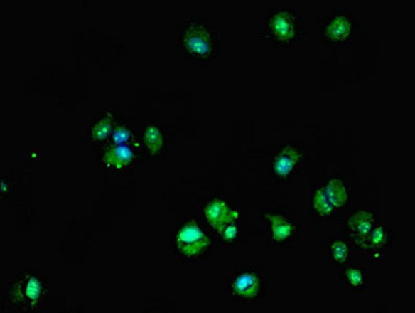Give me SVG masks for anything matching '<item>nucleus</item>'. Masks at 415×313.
I'll use <instances>...</instances> for the list:
<instances>
[{"mask_svg":"<svg viewBox=\"0 0 415 313\" xmlns=\"http://www.w3.org/2000/svg\"><path fill=\"white\" fill-rule=\"evenodd\" d=\"M267 38L276 46L291 47L303 39L306 26L302 16L293 9H274L267 15Z\"/></svg>","mask_w":415,"mask_h":313,"instance_id":"obj_1","label":"nucleus"},{"mask_svg":"<svg viewBox=\"0 0 415 313\" xmlns=\"http://www.w3.org/2000/svg\"><path fill=\"white\" fill-rule=\"evenodd\" d=\"M358 26V19L351 11H336L325 18L320 28V35L328 42L345 41L357 33Z\"/></svg>","mask_w":415,"mask_h":313,"instance_id":"obj_2","label":"nucleus"},{"mask_svg":"<svg viewBox=\"0 0 415 313\" xmlns=\"http://www.w3.org/2000/svg\"><path fill=\"white\" fill-rule=\"evenodd\" d=\"M182 43L188 53L198 58L209 57L215 48L213 33L200 21H192L186 26Z\"/></svg>","mask_w":415,"mask_h":313,"instance_id":"obj_3","label":"nucleus"},{"mask_svg":"<svg viewBox=\"0 0 415 313\" xmlns=\"http://www.w3.org/2000/svg\"><path fill=\"white\" fill-rule=\"evenodd\" d=\"M176 247L184 256L196 258L202 256L210 247V238L198 223H186L176 236Z\"/></svg>","mask_w":415,"mask_h":313,"instance_id":"obj_4","label":"nucleus"},{"mask_svg":"<svg viewBox=\"0 0 415 313\" xmlns=\"http://www.w3.org/2000/svg\"><path fill=\"white\" fill-rule=\"evenodd\" d=\"M303 160L305 154L300 147L294 144H284L274 154L269 169L276 178L286 179L298 171Z\"/></svg>","mask_w":415,"mask_h":313,"instance_id":"obj_5","label":"nucleus"},{"mask_svg":"<svg viewBox=\"0 0 415 313\" xmlns=\"http://www.w3.org/2000/svg\"><path fill=\"white\" fill-rule=\"evenodd\" d=\"M265 290V279L257 270H244L234 277L229 292L234 299H249L261 297Z\"/></svg>","mask_w":415,"mask_h":313,"instance_id":"obj_6","label":"nucleus"},{"mask_svg":"<svg viewBox=\"0 0 415 313\" xmlns=\"http://www.w3.org/2000/svg\"><path fill=\"white\" fill-rule=\"evenodd\" d=\"M376 216L370 210H356L345 221V229L357 248H365L368 237L374 230Z\"/></svg>","mask_w":415,"mask_h":313,"instance_id":"obj_7","label":"nucleus"},{"mask_svg":"<svg viewBox=\"0 0 415 313\" xmlns=\"http://www.w3.org/2000/svg\"><path fill=\"white\" fill-rule=\"evenodd\" d=\"M40 281L33 276L19 279L11 290V297L16 305L23 308H33L41 297Z\"/></svg>","mask_w":415,"mask_h":313,"instance_id":"obj_8","label":"nucleus"},{"mask_svg":"<svg viewBox=\"0 0 415 313\" xmlns=\"http://www.w3.org/2000/svg\"><path fill=\"white\" fill-rule=\"evenodd\" d=\"M266 221L269 223V236L276 243L289 240L298 230V226L292 219L283 214L269 213L266 216Z\"/></svg>","mask_w":415,"mask_h":313,"instance_id":"obj_9","label":"nucleus"},{"mask_svg":"<svg viewBox=\"0 0 415 313\" xmlns=\"http://www.w3.org/2000/svg\"><path fill=\"white\" fill-rule=\"evenodd\" d=\"M239 214L233 211L227 203L222 200L213 201L208 205L206 216L209 223L218 230L225 229V223L227 226L233 223L234 219L238 218Z\"/></svg>","mask_w":415,"mask_h":313,"instance_id":"obj_10","label":"nucleus"},{"mask_svg":"<svg viewBox=\"0 0 415 313\" xmlns=\"http://www.w3.org/2000/svg\"><path fill=\"white\" fill-rule=\"evenodd\" d=\"M325 194L335 209L345 207L350 200V186L343 178L329 176L323 185Z\"/></svg>","mask_w":415,"mask_h":313,"instance_id":"obj_11","label":"nucleus"},{"mask_svg":"<svg viewBox=\"0 0 415 313\" xmlns=\"http://www.w3.org/2000/svg\"><path fill=\"white\" fill-rule=\"evenodd\" d=\"M392 243V232L387 228L378 227L372 230L365 248L367 247L370 258L382 257L384 250H388Z\"/></svg>","mask_w":415,"mask_h":313,"instance_id":"obj_12","label":"nucleus"},{"mask_svg":"<svg viewBox=\"0 0 415 313\" xmlns=\"http://www.w3.org/2000/svg\"><path fill=\"white\" fill-rule=\"evenodd\" d=\"M310 211L318 218H327L335 211L325 194L323 185H316L310 192Z\"/></svg>","mask_w":415,"mask_h":313,"instance_id":"obj_13","label":"nucleus"},{"mask_svg":"<svg viewBox=\"0 0 415 313\" xmlns=\"http://www.w3.org/2000/svg\"><path fill=\"white\" fill-rule=\"evenodd\" d=\"M351 245L343 237H335L327 245V254L330 260L336 266H343L351 258Z\"/></svg>","mask_w":415,"mask_h":313,"instance_id":"obj_14","label":"nucleus"},{"mask_svg":"<svg viewBox=\"0 0 415 313\" xmlns=\"http://www.w3.org/2000/svg\"><path fill=\"white\" fill-rule=\"evenodd\" d=\"M343 279L351 290L357 292H362L367 288V272L365 268L349 266L343 270Z\"/></svg>","mask_w":415,"mask_h":313,"instance_id":"obj_15","label":"nucleus"},{"mask_svg":"<svg viewBox=\"0 0 415 313\" xmlns=\"http://www.w3.org/2000/svg\"><path fill=\"white\" fill-rule=\"evenodd\" d=\"M133 152L128 147H114L104 156V164L113 169H122L133 160Z\"/></svg>","mask_w":415,"mask_h":313,"instance_id":"obj_16","label":"nucleus"},{"mask_svg":"<svg viewBox=\"0 0 415 313\" xmlns=\"http://www.w3.org/2000/svg\"><path fill=\"white\" fill-rule=\"evenodd\" d=\"M144 142L147 149L151 153H158V152L161 151L164 142H163L162 134H161L160 129L153 127V125L147 127L144 134Z\"/></svg>","mask_w":415,"mask_h":313,"instance_id":"obj_17","label":"nucleus"},{"mask_svg":"<svg viewBox=\"0 0 415 313\" xmlns=\"http://www.w3.org/2000/svg\"><path fill=\"white\" fill-rule=\"evenodd\" d=\"M111 129H112V124H111L110 118H102V120H99V122L93 127V137H95V139H102V138L109 135Z\"/></svg>","mask_w":415,"mask_h":313,"instance_id":"obj_18","label":"nucleus"},{"mask_svg":"<svg viewBox=\"0 0 415 313\" xmlns=\"http://www.w3.org/2000/svg\"><path fill=\"white\" fill-rule=\"evenodd\" d=\"M222 234H224V238L225 240H233V239L236 238V236H237L238 234L237 227H236V225H234V223H232V225H229L227 228H225Z\"/></svg>","mask_w":415,"mask_h":313,"instance_id":"obj_19","label":"nucleus"},{"mask_svg":"<svg viewBox=\"0 0 415 313\" xmlns=\"http://www.w3.org/2000/svg\"><path fill=\"white\" fill-rule=\"evenodd\" d=\"M129 138V131L126 127H120L114 134V140L116 142H124V141L128 140Z\"/></svg>","mask_w":415,"mask_h":313,"instance_id":"obj_20","label":"nucleus"}]
</instances>
